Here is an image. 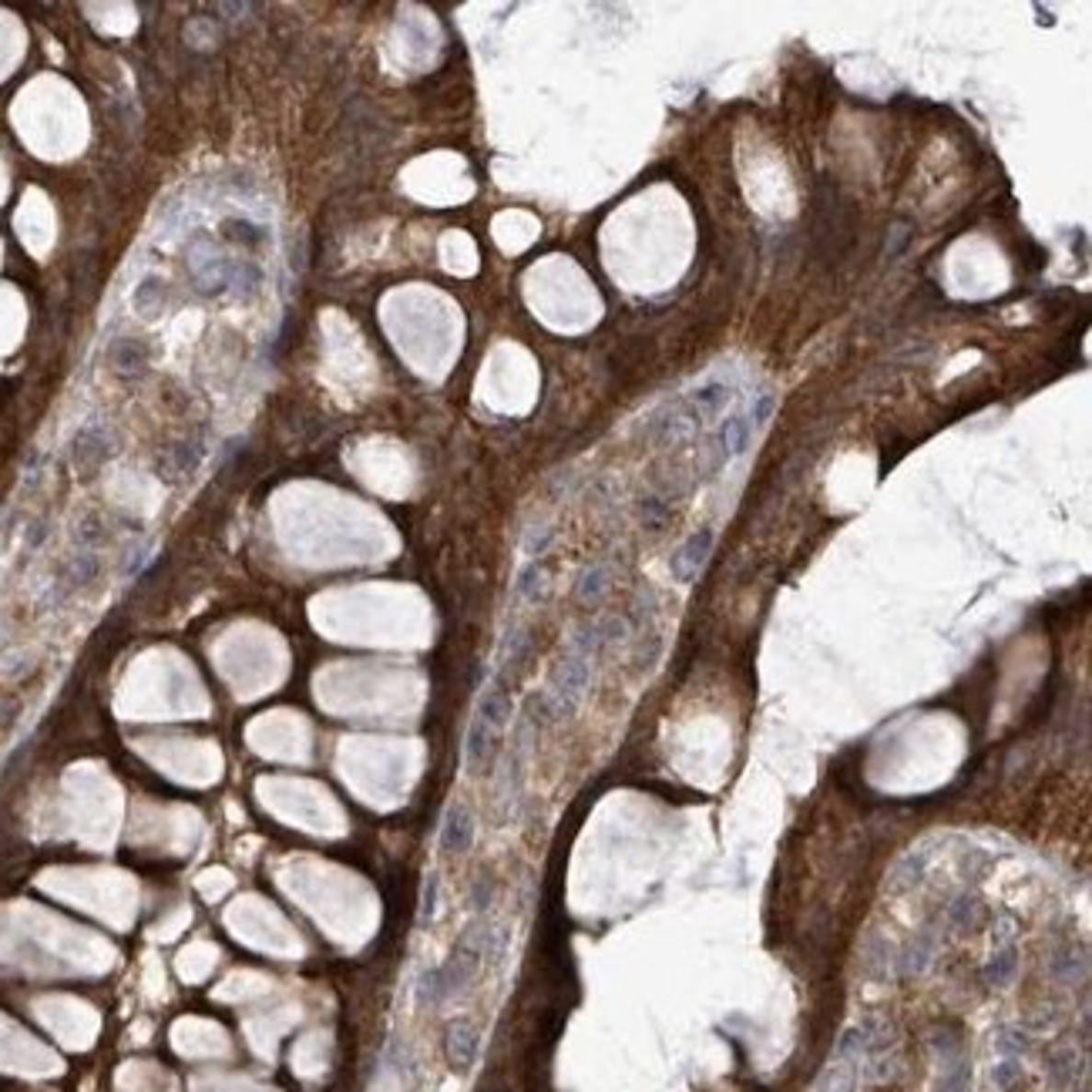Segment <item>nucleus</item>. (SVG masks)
<instances>
[{
    "label": "nucleus",
    "instance_id": "f257e3e1",
    "mask_svg": "<svg viewBox=\"0 0 1092 1092\" xmlns=\"http://www.w3.org/2000/svg\"><path fill=\"white\" fill-rule=\"evenodd\" d=\"M111 454H115V440H111V434L101 424L81 427L74 434V440H71V461L81 471V478H91Z\"/></svg>",
    "mask_w": 1092,
    "mask_h": 1092
},
{
    "label": "nucleus",
    "instance_id": "f03ea898",
    "mask_svg": "<svg viewBox=\"0 0 1092 1092\" xmlns=\"http://www.w3.org/2000/svg\"><path fill=\"white\" fill-rule=\"evenodd\" d=\"M474 834H478V820L468 803H450L440 820V850L448 858H464L474 847Z\"/></svg>",
    "mask_w": 1092,
    "mask_h": 1092
},
{
    "label": "nucleus",
    "instance_id": "7ed1b4c3",
    "mask_svg": "<svg viewBox=\"0 0 1092 1092\" xmlns=\"http://www.w3.org/2000/svg\"><path fill=\"white\" fill-rule=\"evenodd\" d=\"M710 552H712V531H710V528H700L696 535L686 538L683 548H679V552L673 555V562H669L676 582H679V586H689V582H693V578L702 572V565H706Z\"/></svg>",
    "mask_w": 1092,
    "mask_h": 1092
},
{
    "label": "nucleus",
    "instance_id": "20e7f679",
    "mask_svg": "<svg viewBox=\"0 0 1092 1092\" xmlns=\"http://www.w3.org/2000/svg\"><path fill=\"white\" fill-rule=\"evenodd\" d=\"M478 1042H481V1035H478V1029H474V1022H468V1018L450 1022L448 1035H444L448 1063L454 1065L458 1073H468L471 1065H474V1059H478Z\"/></svg>",
    "mask_w": 1092,
    "mask_h": 1092
},
{
    "label": "nucleus",
    "instance_id": "39448f33",
    "mask_svg": "<svg viewBox=\"0 0 1092 1092\" xmlns=\"http://www.w3.org/2000/svg\"><path fill=\"white\" fill-rule=\"evenodd\" d=\"M474 716H481V720L488 722L491 730L501 733L507 726V720H511V696H507V679L505 676H497L495 683L481 693L478 700V712Z\"/></svg>",
    "mask_w": 1092,
    "mask_h": 1092
},
{
    "label": "nucleus",
    "instance_id": "423d86ee",
    "mask_svg": "<svg viewBox=\"0 0 1092 1092\" xmlns=\"http://www.w3.org/2000/svg\"><path fill=\"white\" fill-rule=\"evenodd\" d=\"M495 746H497V733L481 716H474L468 726V740H464V763H468V770H481L495 756Z\"/></svg>",
    "mask_w": 1092,
    "mask_h": 1092
},
{
    "label": "nucleus",
    "instance_id": "0eeeda50",
    "mask_svg": "<svg viewBox=\"0 0 1092 1092\" xmlns=\"http://www.w3.org/2000/svg\"><path fill=\"white\" fill-rule=\"evenodd\" d=\"M111 367H115L121 377H142L148 367V347L135 336H121L111 347Z\"/></svg>",
    "mask_w": 1092,
    "mask_h": 1092
},
{
    "label": "nucleus",
    "instance_id": "6e6552de",
    "mask_svg": "<svg viewBox=\"0 0 1092 1092\" xmlns=\"http://www.w3.org/2000/svg\"><path fill=\"white\" fill-rule=\"evenodd\" d=\"M753 434H756V427H753L750 417H730L722 420L720 427V438H716V444H720V454L726 461L740 458L743 450L753 444Z\"/></svg>",
    "mask_w": 1092,
    "mask_h": 1092
},
{
    "label": "nucleus",
    "instance_id": "1a4fd4ad",
    "mask_svg": "<svg viewBox=\"0 0 1092 1092\" xmlns=\"http://www.w3.org/2000/svg\"><path fill=\"white\" fill-rule=\"evenodd\" d=\"M1015 972H1018V948H1015L1012 941H1005V945L995 948V955L988 958V968H985L988 985L1005 988L1015 978Z\"/></svg>",
    "mask_w": 1092,
    "mask_h": 1092
},
{
    "label": "nucleus",
    "instance_id": "9d476101",
    "mask_svg": "<svg viewBox=\"0 0 1092 1092\" xmlns=\"http://www.w3.org/2000/svg\"><path fill=\"white\" fill-rule=\"evenodd\" d=\"M858 1063L860 1059H837L830 1065L824 1079H820L817 1092H858Z\"/></svg>",
    "mask_w": 1092,
    "mask_h": 1092
},
{
    "label": "nucleus",
    "instance_id": "9b49d317",
    "mask_svg": "<svg viewBox=\"0 0 1092 1092\" xmlns=\"http://www.w3.org/2000/svg\"><path fill=\"white\" fill-rule=\"evenodd\" d=\"M927 874V858L925 854H907V858L897 860V868L891 870V888L894 891H907L917 888Z\"/></svg>",
    "mask_w": 1092,
    "mask_h": 1092
},
{
    "label": "nucleus",
    "instance_id": "f8f14e48",
    "mask_svg": "<svg viewBox=\"0 0 1092 1092\" xmlns=\"http://www.w3.org/2000/svg\"><path fill=\"white\" fill-rule=\"evenodd\" d=\"M165 300H168V290L158 276H148L145 283L135 290V310L142 313V316H148V320L165 310Z\"/></svg>",
    "mask_w": 1092,
    "mask_h": 1092
},
{
    "label": "nucleus",
    "instance_id": "ddd939ff",
    "mask_svg": "<svg viewBox=\"0 0 1092 1092\" xmlns=\"http://www.w3.org/2000/svg\"><path fill=\"white\" fill-rule=\"evenodd\" d=\"M726 400H730V387H726V383H706V387H700V391L693 393V410H696V417L700 420H706V417H716V414H720L722 410V404H726Z\"/></svg>",
    "mask_w": 1092,
    "mask_h": 1092
},
{
    "label": "nucleus",
    "instance_id": "4468645a",
    "mask_svg": "<svg viewBox=\"0 0 1092 1092\" xmlns=\"http://www.w3.org/2000/svg\"><path fill=\"white\" fill-rule=\"evenodd\" d=\"M605 592H609V568H605V565H588L586 572H582V578H578V586H575L578 602L596 605L598 598L605 596Z\"/></svg>",
    "mask_w": 1092,
    "mask_h": 1092
},
{
    "label": "nucleus",
    "instance_id": "2eb2a0df",
    "mask_svg": "<svg viewBox=\"0 0 1092 1092\" xmlns=\"http://www.w3.org/2000/svg\"><path fill=\"white\" fill-rule=\"evenodd\" d=\"M541 592H545V565L541 562H525L521 572H518L515 596L525 598V602H538Z\"/></svg>",
    "mask_w": 1092,
    "mask_h": 1092
},
{
    "label": "nucleus",
    "instance_id": "dca6fc26",
    "mask_svg": "<svg viewBox=\"0 0 1092 1092\" xmlns=\"http://www.w3.org/2000/svg\"><path fill=\"white\" fill-rule=\"evenodd\" d=\"M222 233L229 243L245 245V249H259V245L266 243V233L256 222H249V219H229V222L222 225Z\"/></svg>",
    "mask_w": 1092,
    "mask_h": 1092
},
{
    "label": "nucleus",
    "instance_id": "f3484780",
    "mask_svg": "<svg viewBox=\"0 0 1092 1092\" xmlns=\"http://www.w3.org/2000/svg\"><path fill=\"white\" fill-rule=\"evenodd\" d=\"M931 955H935V938H915L911 941V948H907V955L901 958V965H904L907 975H917V972H925V965L931 961Z\"/></svg>",
    "mask_w": 1092,
    "mask_h": 1092
},
{
    "label": "nucleus",
    "instance_id": "a211bd4d",
    "mask_svg": "<svg viewBox=\"0 0 1092 1092\" xmlns=\"http://www.w3.org/2000/svg\"><path fill=\"white\" fill-rule=\"evenodd\" d=\"M1086 972V958L1075 955V948H1065V951H1055L1052 958V975L1063 978V982H1075V978H1083Z\"/></svg>",
    "mask_w": 1092,
    "mask_h": 1092
},
{
    "label": "nucleus",
    "instance_id": "6ab92c4d",
    "mask_svg": "<svg viewBox=\"0 0 1092 1092\" xmlns=\"http://www.w3.org/2000/svg\"><path fill=\"white\" fill-rule=\"evenodd\" d=\"M168 461H172V474H192V471L199 468V461H202V448L199 444H176L172 448V454H168Z\"/></svg>",
    "mask_w": 1092,
    "mask_h": 1092
},
{
    "label": "nucleus",
    "instance_id": "aec40b11",
    "mask_svg": "<svg viewBox=\"0 0 1092 1092\" xmlns=\"http://www.w3.org/2000/svg\"><path fill=\"white\" fill-rule=\"evenodd\" d=\"M552 541H555V531H552V528H531V531H528V538H525L528 562H538V558L548 552V545H552Z\"/></svg>",
    "mask_w": 1092,
    "mask_h": 1092
},
{
    "label": "nucleus",
    "instance_id": "412c9836",
    "mask_svg": "<svg viewBox=\"0 0 1092 1092\" xmlns=\"http://www.w3.org/2000/svg\"><path fill=\"white\" fill-rule=\"evenodd\" d=\"M975 907H978L975 897L961 894L955 904H951V911H948V921H951L955 927H968L972 921H975Z\"/></svg>",
    "mask_w": 1092,
    "mask_h": 1092
},
{
    "label": "nucleus",
    "instance_id": "4be33fe9",
    "mask_svg": "<svg viewBox=\"0 0 1092 1092\" xmlns=\"http://www.w3.org/2000/svg\"><path fill=\"white\" fill-rule=\"evenodd\" d=\"M438 894H440V878L438 874H430V878L424 881V897H420V917H424V921H430V917L438 915Z\"/></svg>",
    "mask_w": 1092,
    "mask_h": 1092
},
{
    "label": "nucleus",
    "instance_id": "5701e85b",
    "mask_svg": "<svg viewBox=\"0 0 1092 1092\" xmlns=\"http://www.w3.org/2000/svg\"><path fill=\"white\" fill-rule=\"evenodd\" d=\"M1015 1079H1022V1065H1018V1059H1002V1063L995 1065V1086L998 1089H1012Z\"/></svg>",
    "mask_w": 1092,
    "mask_h": 1092
},
{
    "label": "nucleus",
    "instance_id": "b1692460",
    "mask_svg": "<svg viewBox=\"0 0 1092 1092\" xmlns=\"http://www.w3.org/2000/svg\"><path fill=\"white\" fill-rule=\"evenodd\" d=\"M770 414H773V393H760V397H756V404H753V410H750L753 427H763Z\"/></svg>",
    "mask_w": 1092,
    "mask_h": 1092
},
{
    "label": "nucleus",
    "instance_id": "393cba45",
    "mask_svg": "<svg viewBox=\"0 0 1092 1092\" xmlns=\"http://www.w3.org/2000/svg\"><path fill=\"white\" fill-rule=\"evenodd\" d=\"M488 901H491V884H488V881H478V884H474V907H478V911H484V907H488Z\"/></svg>",
    "mask_w": 1092,
    "mask_h": 1092
}]
</instances>
